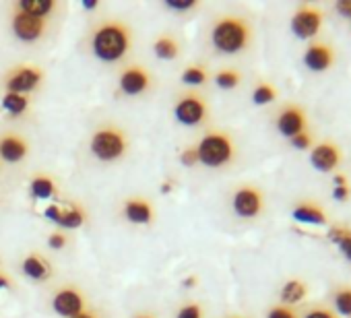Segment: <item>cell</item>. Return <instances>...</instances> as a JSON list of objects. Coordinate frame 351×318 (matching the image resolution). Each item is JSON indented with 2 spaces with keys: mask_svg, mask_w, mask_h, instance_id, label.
<instances>
[{
  "mask_svg": "<svg viewBox=\"0 0 351 318\" xmlns=\"http://www.w3.org/2000/svg\"><path fill=\"white\" fill-rule=\"evenodd\" d=\"M132 44V34L122 21H104L91 34V52L104 62L122 60Z\"/></svg>",
  "mask_w": 351,
  "mask_h": 318,
  "instance_id": "cell-1",
  "label": "cell"
},
{
  "mask_svg": "<svg viewBox=\"0 0 351 318\" xmlns=\"http://www.w3.org/2000/svg\"><path fill=\"white\" fill-rule=\"evenodd\" d=\"M252 42V27L240 15H223L213 23L211 44L221 54H240Z\"/></svg>",
  "mask_w": 351,
  "mask_h": 318,
  "instance_id": "cell-2",
  "label": "cell"
},
{
  "mask_svg": "<svg viewBox=\"0 0 351 318\" xmlns=\"http://www.w3.org/2000/svg\"><path fill=\"white\" fill-rule=\"evenodd\" d=\"M197 155H199V164L207 168H223L232 164L236 157L234 138L223 130H213L201 138V143L197 145Z\"/></svg>",
  "mask_w": 351,
  "mask_h": 318,
  "instance_id": "cell-3",
  "label": "cell"
},
{
  "mask_svg": "<svg viewBox=\"0 0 351 318\" xmlns=\"http://www.w3.org/2000/svg\"><path fill=\"white\" fill-rule=\"evenodd\" d=\"M91 153L99 159V162H118V159L124 157L126 149H128V140H126V132L122 128L116 126H104L97 128L91 136L89 143Z\"/></svg>",
  "mask_w": 351,
  "mask_h": 318,
  "instance_id": "cell-4",
  "label": "cell"
},
{
  "mask_svg": "<svg viewBox=\"0 0 351 318\" xmlns=\"http://www.w3.org/2000/svg\"><path fill=\"white\" fill-rule=\"evenodd\" d=\"M42 79H44L42 66L21 64V66H15V69H11L7 73V77H5V89H7V93L27 95L29 91H34V89L40 87Z\"/></svg>",
  "mask_w": 351,
  "mask_h": 318,
  "instance_id": "cell-5",
  "label": "cell"
},
{
  "mask_svg": "<svg viewBox=\"0 0 351 318\" xmlns=\"http://www.w3.org/2000/svg\"><path fill=\"white\" fill-rule=\"evenodd\" d=\"M322 21H324L322 9L314 5H300L291 15V32L300 40H312L318 36Z\"/></svg>",
  "mask_w": 351,
  "mask_h": 318,
  "instance_id": "cell-6",
  "label": "cell"
},
{
  "mask_svg": "<svg viewBox=\"0 0 351 318\" xmlns=\"http://www.w3.org/2000/svg\"><path fill=\"white\" fill-rule=\"evenodd\" d=\"M232 209L242 219H254V217H258L263 213V209H265V195H263V191L256 188V186H252V184L240 186L232 195Z\"/></svg>",
  "mask_w": 351,
  "mask_h": 318,
  "instance_id": "cell-7",
  "label": "cell"
},
{
  "mask_svg": "<svg viewBox=\"0 0 351 318\" xmlns=\"http://www.w3.org/2000/svg\"><path fill=\"white\" fill-rule=\"evenodd\" d=\"M209 114V106H207V99L197 95V93H186L182 95L178 101L173 106V116L180 124H186V126H197L201 122H205Z\"/></svg>",
  "mask_w": 351,
  "mask_h": 318,
  "instance_id": "cell-8",
  "label": "cell"
},
{
  "mask_svg": "<svg viewBox=\"0 0 351 318\" xmlns=\"http://www.w3.org/2000/svg\"><path fill=\"white\" fill-rule=\"evenodd\" d=\"M341 159H343V153L339 149L337 143L332 140H322V143H316L312 149H310V164L316 172H322V174H335L337 168L341 166Z\"/></svg>",
  "mask_w": 351,
  "mask_h": 318,
  "instance_id": "cell-9",
  "label": "cell"
},
{
  "mask_svg": "<svg viewBox=\"0 0 351 318\" xmlns=\"http://www.w3.org/2000/svg\"><path fill=\"white\" fill-rule=\"evenodd\" d=\"M118 85H120V91H122L124 95L134 97V95H141V93H145V91L151 89L153 77H151V73H149L145 66L132 64V66H126V69L120 73Z\"/></svg>",
  "mask_w": 351,
  "mask_h": 318,
  "instance_id": "cell-10",
  "label": "cell"
},
{
  "mask_svg": "<svg viewBox=\"0 0 351 318\" xmlns=\"http://www.w3.org/2000/svg\"><path fill=\"white\" fill-rule=\"evenodd\" d=\"M11 27H13V34L17 40L34 44V42L42 40L44 32H46V19H38V17L25 15V13L15 9L13 19H11Z\"/></svg>",
  "mask_w": 351,
  "mask_h": 318,
  "instance_id": "cell-11",
  "label": "cell"
},
{
  "mask_svg": "<svg viewBox=\"0 0 351 318\" xmlns=\"http://www.w3.org/2000/svg\"><path fill=\"white\" fill-rule=\"evenodd\" d=\"M306 122H308V116H306L304 108L298 103H289L279 112L275 126H277L279 134H283L285 138H291V136L300 134L302 130H306Z\"/></svg>",
  "mask_w": 351,
  "mask_h": 318,
  "instance_id": "cell-12",
  "label": "cell"
},
{
  "mask_svg": "<svg viewBox=\"0 0 351 318\" xmlns=\"http://www.w3.org/2000/svg\"><path fill=\"white\" fill-rule=\"evenodd\" d=\"M52 308L56 314L64 318H73L85 308V297L77 287H62L52 297Z\"/></svg>",
  "mask_w": 351,
  "mask_h": 318,
  "instance_id": "cell-13",
  "label": "cell"
},
{
  "mask_svg": "<svg viewBox=\"0 0 351 318\" xmlns=\"http://www.w3.org/2000/svg\"><path fill=\"white\" fill-rule=\"evenodd\" d=\"M304 64L312 73H324L335 64V48L324 42H312L304 52Z\"/></svg>",
  "mask_w": 351,
  "mask_h": 318,
  "instance_id": "cell-14",
  "label": "cell"
},
{
  "mask_svg": "<svg viewBox=\"0 0 351 318\" xmlns=\"http://www.w3.org/2000/svg\"><path fill=\"white\" fill-rule=\"evenodd\" d=\"M29 155V143L17 132H5L0 136V159L7 164H21Z\"/></svg>",
  "mask_w": 351,
  "mask_h": 318,
  "instance_id": "cell-15",
  "label": "cell"
},
{
  "mask_svg": "<svg viewBox=\"0 0 351 318\" xmlns=\"http://www.w3.org/2000/svg\"><path fill=\"white\" fill-rule=\"evenodd\" d=\"M46 217L50 219V221H54L56 225H60V228H64V230H77V228H81L83 223H85V219H87V215H85V211L81 209V207H69V209H62V207H58V205H50L48 209H46Z\"/></svg>",
  "mask_w": 351,
  "mask_h": 318,
  "instance_id": "cell-16",
  "label": "cell"
},
{
  "mask_svg": "<svg viewBox=\"0 0 351 318\" xmlns=\"http://www.w3.org/2000/svg\"><path fill=\"white\" fill-rule=\"evenodd\" d=\"M291 217L306 225H328V213L314 201H302L291 209Z\"/></svg>",
  "mask_w": 351,
  "mask_h": 318,
  "instance_id": "cell-17",
  "label": "cell"
},
{
  "mask_svg": "<svg viewBox=\"0 0 351 318\" xmlns=\"http://www.w3.org/2000/svg\"><path fill=\"white\" fill-rule=\"evenodd\" d=\"M124 217L130 221V223H136V225H149L153 223L155 219V209L151 207V203L147 199H128L124 203Z\"/></svg>",
  "mask_w": 351,
  "mask_h": 318,
  "instance_id": "cell-18",
  "label": "cell"
},
{
  "mask_svg": "<svg viewBox=\"0 0 351 318\" xmlns=\"http://www.w3.org/2000/svg\"><path fill=\"white\" fill-rule=\"evenodd\" d=\"M21 267H23V273L34 281H46L50 277V262L40 254H27Z\"/></svg>",
  "mask_w": 351,
  "mask_h": 318,
  "instance_id": "cell-19",
  "label": "cell"
},
{
  "mask_svg": "<svg viewBox=\"0 0 351 318\" xmlns=\"http://www.w3.org/2000/svg\"><path fill=\"white\" fill-rule=\"evenodd\" d=\"M15 9L25 13V15L46 19L56 11V3H54V0H19Z\"/></svg>",
  "mask_w": 351,
  "mask_h": 318,
  "instance_id": "cell-20",
  "label": "cell"
},
{
  "mask_svg": "<svg viewBox=\"0 0 351 318\" xmlns=\"http://www.w3.org/2000/svg\"><path fill=\"white\" fill-rule=\"evenodd\" d=\"M279 295H281V302H283L285 306H291V308H293V304H300V302L306 299V295H308V285H306L302 279H287V281L283 283Z\"/></svg>",
  "mask_w": 351,
  "mask_h": 318,
  "instance_id": "cell-21",
  "label": "cell"
},
{
  "mask_svg": "<svg viewBox=\"0 0 351 318\" xmlns=\"http://www.w3.org/2000/svg\"><path fill=\"white\" fill-rule=\"evenodd\" d=\"M153 52L161 60H173V58H178V54H180V44H178V40H176L173 36L161 34L153 42Z\"/></svg>",
  "mask_w": 351,
  "mask_h": 318,
  "instance_id": "cell-22",
  "label": "cell"
},
{
  "mask_svg": "<svg viewBox=\"0 0 351 318\" xmlns=\"http://www.w3.org/2000/svg\"><path fill=\"white\" fill-rule=\"evenodd\" d=\"M328 240L339 248V252L351 262V228L332 225L328 230Z\"/></svg>",
  "mask_w": 351,
  "mask_h": 318,
  "instance_id": "cell-23",
  "label": "cell"
},
{
  "mask_svg": "<svg viewBox=\"0 0 351 318\" xmlns=\"http://www.w3.org/2000/svg\"><path fill=\"white\" fill-rule=\"evenodd\" d=\"M32 195L40 201H46V199H52L56 195V182L46 176V174H40V176H34L32 180Z\"/></svg>",
  "mask_w": 351,
  "mask_h": 318,
  "instance_id": "cell-24",
  "label": "cell"
},
{
  "mask_svg": "<svg viewBox=\"0 0 351 318\" xmlns=\"http://www.w3.org/2000/svg\"><path fill=\"white\" fill-rule=\"evenodd\" d=\"M0 103H3V110L9 112L11 116H21L29 108V97L21 95V93H5Z\"/></svg>",
  "mask_w": 351,
  "mask_h": 318,
  "instance_id": "cell-25",
  "label": "cell"
},
{
  "mask_svg": "<svg viewBox=\"0 0 351 318\" xmlns=\"http://www.w3.org/2000/svg\"><path fill=\"white\" fill-rule=\"evenodd\" d=\"M277 95H279V91L275 89V85L263 81V83H258V85L254 87V91H252V101H254L256 106H269V103H273V101L277 99Z\"/></svg>",
  "mask_w": 351,
  "mask_h": 318,
  "instance_id": "cell-26",
  "label": "cell"
},
{
  "mask_svg": "<svg viewBox=\"0 0 351 318\" xmlns=\"http://www.w3.org/2000/svg\"><path fill=\"white\" fill-rule=\"evenodd\" d=\"M207 81H209V73H207V66H203V64H191L182 73V83H186V85L199 87V85H205Z\"/></svg>",
  "mask_w": 351,
  "mask_h": 318,
  "instance_id": "cell-27",
  "label": "cell"
},
{
  "mask_svg": "<svg viewBox=\"0 0 351 318\" xmlns=\"http://www.w3.org/2000/svg\"><path fill=\"white\" fill-rule=\"evenodd\" d=\"M240 83H242V75H240V71H236V69H223V71H219V73L215 75V85H217L219 89L230 91V89H236Z\"/></svg>",
  "mask_w": 351,
  "mask_h": 318,
  "instance_id": "cell-28",
  "label": "cell"
},
{
  "mask_svg": "<svg viewBox=\"0 0 351 318\" xmlns=\"http://www.w3.org/2000/svg\"><path fill=\"white\" fill-rule=\"evenodd\" d=\"M332 302H335L337 314L351 318V285L339 287L332 295Z\"/></svg>",
  "mask_w": 351,
  "mask_h": 318,
  "instance_id": "cell-29",
  "label": "cell"
},
{
  "mask_svg": "<svg viewBox=\"0 0 351 318\" xmlns=\"http://www.w3.org/2000/svg\"><path fill=\"white\" fill-rule=\"evenodd\" d=\"M289 143H291V147L293 149H298V151H308V149H312L316 143H314V134L306 128V130H302L300 134H295V136H291L289 138Z\"/></svg>",
  "mask_w": 351,
  "mask_h": 318,
  "instance_id": "cell-30",
  "label": "cell"
},
{
  "mask_svg": "<svg viewBox=\"0 0 351 318\" xmlns=\"http://www.w3.org/2000/svg\"><path fill=\"white\" fill-rule=\"evenodd\" d=\"M267 318H300V314H298L291 306L279 304V306H273V308L267 312Z\"/></svg>",
  "mask_w": 351,
  "mask_h": 318,
  "instance_id": "cell-31",
  "label": "cell"
},
{
  "mask_svg": "<svg viewBox=\"0 0 351 318\" xmlns=\"http://www.w3.org/2000/svg\"><path fill=\"white\" fill-rule=\"evenodd\" d=\"M176 318H205V312L199 304H184L176 314Z\"/></svg>",
  "mask_w": 351,
  "mask_h": 318,
  "instance_id": "cell-32",
  "label": "cell"
},
{
  "mask_svg": "<svg viewBox=\"0 0 351 318\" xmlns=\"http://www.w3.org/2000/svg\"><path fill=\"white\" fill-rule=\"evenodd\" d=\"M199 3L197 0H165V7L169 11H178V13H184V11H191L195 9Z\"/></svg>",
  "mask_w": 351,
  "mask_h": 318,
  "instance_id": "cell-33",
  "label": "cell"
},
{
  "mask_svg": "<svg viewBox=\"0 0 351 318\" xmlns=\"http://www.w3.org/2000/svg\"><path fill=\"white\" fill-rule=\"evenodd\" d=\"M180 164L186 168H193L199 164V155H197V147H189L180 153Z\"/></svg>",
  "mask_w": 351,
  "mask_h": 318,
  "instance_id": "cell-34",
  "label": "cell"
},
{
  "mask_svg": "<svg viewBox=\"0 0 351 318\" xmlns=\"http://www.w3.org/2000/svg\"><path fill=\"white\" fill-rule=\"evenodd\" d=\"M304 318H339L332 310H328V308H322V306H316V308H310L306 314H304Z\"/></svg>",
  "mask_w": 351,
  "mask_h": 318,
  "instance_id": "cell-35",
  "label": "cell"
},
{
  "mask_svg": "<svg viewBox=\"0 0 351 318\" xmlns=\"http://www.w3.org/2000/svg\"><path fill=\"white\" fill-rule=\"evenodd\" d=\"M349 197H351V186L349 184H345V186H332V199L337 203H345V201H349Z\"/></svg>",
  "mask_w": 351,
  "mask_h": 318,
  "instance_id": "cell-36",
  "label": "cell"
},
{
  "mask_svg": "<svg viewBox=\"0 0 351 318\" xmlns=\"http://www.w3.org/2000/svg\"><path fill=\"white\" fill-rule=\"evenodd\" d=\"M66 236L64 234H60V232H56V234H52L50 238H48V246L52 248V250H62L64 246H66Z\"/></svg>",
  "mask_w": 351,
  "mask_h": 318,
  "instance_id": "cell-37",
  "label": "cell"
},
{
  "mask_svg": "<svg viewBox=\"0 0 351 318\" xmlns=\"http://www.w3.org/2000/svg\"><path fill=\"white\" fill-rule=\"evenodd\" d=\"M335 11L351 19V0H339V3H335Z\"/></svg>",
  "mask_w": 351,
  "mask_h": 318,
  "instance_id": "cell-38",
  "label": "cell"
},
{
  "mask_svg": "<svg viewBox=\"0 0 351 318\" xmlns=\"http://www.w3.org/2000/svg\"><path fill=\"white\" fill-rule=\"evenodd\" d=\"M332 182H335V186H345V184H349L347 176L341 174V172H335V174H332Z\"/></svg>",
  "mask_w": 351,
  "mask_h": 318,
  "instance_id": "cell-39",
  "label": "cell"
},
{
  "mask_svg": "<svg viewBox=\"0 0 351 318\" xmlns=\"http://www.w3.org/2000/svg\"><path fill=\"white\" fill-rule=\"evenodd\" d=\"M7 287H11V279L0 273V289H7Z\"/></svg>",
  "mask_w": 351,
  "mask_h": 318,
  "instance_id": "cell-40",
  "label": "cell"
},
{
  "mask_svg": "<svg viewBox=\"0 0 351 318\" xmlns=\"http://www.w3.org/2000/svg\"><path fill=\"white\" fill-rule=\"evenodd\" d=\"M83 9H87V11L97 9V0H83Z\"/></svg>",
  "mask_w": 351,
  "mask_h": 318,
  "instance_id": "cell-41",
  "label": "cell"
},
{
  "mask_svg": "<svg viewBox=\"0 0 351 318\" xmlns=\"http://www.w3.org/2000/svg\"><path fill=\"white\" fill-rule=\"evenodd\" d=\"M73 318H97V314H93V312H87V310H83V312H79L77 316H73Z\"/></svg>",
  "mask_w": 351,
  "mask_h": 318,
  "instance_id": "cell-42",
  "label": "cell"
},
{
  "mask_svg": "<svg viewBox=\"0 0 351 318\" xmlns=\"http://www.w3.org/2000/svg\"><path fill=\"white\" fill-rule=\"evenodd\" d=\"M195 281H197V279H195V277H191V279H186V285H189V287H193V285H195Z\"/></svg>",
  "mask_w": 351,
  "mask_h": 318,
  "instance_id": "cell-43",
  "label": "cell"
},
{
  "mask_svg": "<svg viewBox=\"0 0 351 318\" xmlns=\"http://www.w3.org/2000/svg\"><path fill=\"white\" fill-rule=\"evenodd\" d=\"M134 318H155V316H149V314H138V316H134Z\"/></svg>",
  "mask_w": 351,
  "mask_h": 318,
  "instance_id": "cell-44",
  "label": "cell"
},
{
  "mask_svg": "<svg viewBox=\"0 0 351 318\" xmlns=\"http://www.w3.org/2000/svg\"><path fill=\"white\" fill-rule=\"evenodd\" d=\"M230 318H244V316H230Z\"/></svg>",
  "mask_w": 351,
  "mask_h": 318,
  "instance_id": "cell-45",
  "label": "cell"
}]
</instances>
